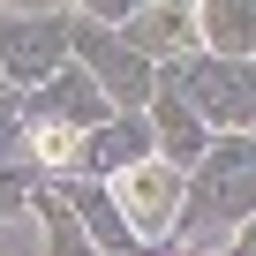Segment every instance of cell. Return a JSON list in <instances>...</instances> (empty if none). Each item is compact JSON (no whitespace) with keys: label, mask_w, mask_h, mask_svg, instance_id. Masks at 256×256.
Listing matches in <instances>:
<instances>
[{"label":"cell","mask_w":256,"mask_h":256,"mask_svg":"<svg viewBox=\"0 0 256 256\" xmlns=\"http://www.w3.org/2000/svg\"><path fill=\"white\" fill-rule=\"evenodd\" d=\"M30 151H38L46 166H76V158H83V128H68V120H38V128H30Z\"/></svg>","instance_id":"8fae6325"},{"label":"cell","mask_w":256,"mask_h":256,"mask_svg":"<svg viewBox=\"0 0 256 256\" xmlns=\"http://www.w3.org/2000/svg\"><path fill=\"white\" fill-rule=\"evenodd\" d=\"M113 204H120V218H128V234H166L174 226V204H181V174H174V158H144V166H128L120 181H113Z\"/></svg>","instance_id":"7a4b0ae2"},{"label":"cell","mask_w":256,"mask_h":256,"mask_svg":"<svg viewBox=\"0 0 256 256\" xmlns=\"http://www.w3.org/2000/svg\"><path fill=\"white\" fill-rule=\"evenodd\" d=\"M128 46H166V53H188V16L181 8H144L136 23H128Z\"/></svg>","instance_id":"ba28073f"},{"label":"cell","mask_w":256,"mask_h":256,"mask_svg":"<svg viewBox=\"0 0 256 256\" xmlns=\"http://www.w3.org/2000/svg\"><path fill=\"white\" fill-rule=\"evenodd\" d=\"M204 46L218 60H241L256 46V0H204Z\"/></svg>","instance_id":"8992f818"},{"label":"cell","mask_w":256,"mask_h":256,"mask_svg":"<svg viewBox=\"0 0 256 256\" xmlns=\"http://www.w3.org/2000/svg\"><path fill=\"white\" fill-rule=\"evenodd\" d=\"M38 211H46V234H53V256H90V234H83V218L60 204V196H38Z\"/></svg>","instance_id":"30bf717a"},{"label":"cell","mask_w":256,"mask_h":256,"mask_svg":"<svg viewBox=\"0 0 256 256\" xmlns=\"http://www.w3.org/2000/svg\"><path fill=\"white\" fill-rule=\"evenodd\" d=\"M144 144H151V136H136V128H106L90 151H98V166H120V174H128V166H144Z\"/></svg>","instance_id":"7c38bea8"},{"label":"cell","mask_w":256,"mask_h":256,"mask_svg":"<svg viewBox=\"0 0 256 256\" xmlns=\"http://www.w3.org/2000/svg\"><path fill=\"white\" fill-rule=\"evenodd\" d=\"M174 90L204 120H226V128L256 120V68L248 60H196V53H181L174 60Z\"/></svg>","instance_id":"6da1fadb"},{"label":"cell","mask_w":256,"mask_h":256,"mask_svg":"<svg viewBox=\"0 0 256 256\" xmlns=\"http://www.w3.org/2000/svg\"><path fill=\"white\" fill-rule=\"evenodd\" d=\"M60 90H53V120H106V90H98V76H53Z\"/></svg>","instance_id":"9c48e42d"},{"label":"cell","mask_w":256,"mask_h":256,"mask_svg":"<svg viewBox=\"0 0 256 256\" xmlns=\"http://www.w3.org/2000/svg\"><path fill=\"white\" fill-rule=\"evenodd\" d=\"M0 60L23 68V83H53L60 60V23H0Z\"/></svg>","instance_id":"5b68a950"},{"label":"cell","mask_w":256,"mask_h":256,"mask_svg":"<svg viewBox=\"0 0 256 256\" xmlns=\"http://www.w3.org/2000/svg\"><path fill=\"white\" fill-rule=\"evenodd\" d=\"M196 196H204L218 218H248V211H256V144H248V136L211 144L204 166H196Z\"/></svg>","instance_id":"3957f363"},{"label":"cell","mask_w":256,"mask_h":256,"mask_svg":"<svg viewBox=\"0 0 256 256\" xmlns=\"http://www.w3.org/2000/svg\"><path fill=\"white\" fill-rule=\"evenodd\" d=\"M8 144H16V120H8V113H0V151H8Z\"/></svg>","instance_id":"9a60e30c"},{"label":"cell","mask_w":256,"mask_h":256,"mask_svg":"<svg viewBox=\"0 0 256 256\" xmlns=\"http://www.w3.org/2000/svg\"><path fill=\"white\" fill-rule=\"evenodd\" d=\"M76 46H83V60L98 68V83H106V98H120V106H151L158 98V83H151V60L128 46V38H106V30H76Z\"/></svg>","instance_id":"277c9868"},{"label":"cell","mask_w":256,"mask_h":256,"mask_svg":"<svg viewBox=\"0 0 256 256\" xmlns=\"http://www.w3.org/2000/svg\"><path fill=\"white\" fill-rule=\"evenodd\" d=\"M0 256H16V241H0Z\"/></svg>","instance_id":"2e32d148"},{"label":"cell","mask_w":256,"mask_h":256,"mask_svg":"<svg viewBox=\"0 0 256 256\" xmlns=\"http://www.w3.org/2000/svg\"><path fill=\"white\" fill-rule=\"evenodd\" d=\"M90 16H120V23H136V16H144V0H90Z\"/></svg>","instance_id":"4fadbf2b"},{"label":"cell","mask_w":256,"mask_h":256,"mask_svg":"<svg viewBox=\"0 0 256 256\" xmlns=\"http://www.w3.org/2000/svg\"><path fill=\"white\" fill-rule=\"evenodd\" d=\"M151 113H158V144H166L174 158H196V166H204V151H211V144H204V113H196L181 90H158Z\"/></svg>","instance_id":"52a82bcc"},{"label":"cell","mask_w":256,"mask_h":256,"mask_svg":"<svg viewBox=\"0 0 256 256\" xmlns=\"http://www.w3.org/2000/svg\"><path fill=\"white\" fill-rule=\"evenodd\" d=\"M234 256H256V226H248V234H241V241H234Z\"/></svg>","instance_id":"5bb4252c"}]
</instances>
